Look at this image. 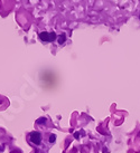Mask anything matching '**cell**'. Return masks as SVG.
Here are the masks:
<instances>
[{
  "label": "cell",
  "instance_id": "obj_3",
  "mask_svg": "<svg viewBox=\"0 0 140 153\" xmlns=\"http://www.w3.org/2000/svg\"><path fill=\"white\" fill-rule=\"evenodd\" d=\"M65 40H66V36H65V35L63 34L62 36H59V38H58V43L62 45V44H64V43H65Z\"/></svg>",
  "mask_w": 140,
  "mask_h": 153
},
{
  "label": "cell",
  "instance_id": "obj_4",
  "mask_svg": "<svg viewBox=\"0 0 140 153\" xmlns=\"http://www.w3.org/2000/svg\"><path fill=\"white\" fill-rule=\"evenodd\" d=\"M55 140H56V135H55V134H52L51 136H49V142H51V143H54Z\"/></svg>",
  "mask_w": 140,
  "mask_h": 153
},
{
  "label": "cell",
  "instance_id": "obj_2",
  "mask_svg": "<svg viewBox=\"0 0 140 153\" xmlns=\"http://www.w3.org/2000/svg\"><path fill=\"white\" fill-rule=\"evenodd\" d=\"M29 139L32 141L34 144H36V145H39L40 144V142H42V135L39 132H32L30 135H29Z\"/></svg>",
  "mask_w": 140,
  "mask_h": 153
},
{
  "label": "cell",
  "instance_id": "obj_5",
  "mask_svg": "<svg viewBox=\"0 0 140 153\" xmlns=\"http://www.w3.org/2000/svg\"><path fill=\"white\" fill-rule=\"evenodd\" d=\"M139 19H140V16H139Z\"/></svg>",
  "mask_w": 140,
  "mask_h": 153
},
{
  "label": "cell",
  "instance_id": "obj_1",
  "mask_svg": "<svg viewBox=\"0 0 140 153\" xmlns=\"http://www.w3.org/2000/svg\"><path fill=\"white\" fill-rule=\"evenodd\" d=\"M39 38L43 41H46V43H51V41H54L55 39L57 38V35L55 32H43L39 34Z\"/></svg>",
  "mask_w": 140,
  "mask_h": 153
}]
</instances>
